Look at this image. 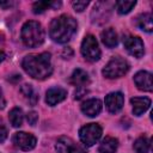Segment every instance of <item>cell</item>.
<instances>
[{"label":"cell","instance_id":"6da1fadb","mask_svg":"<svg viewBox=\"0 0 153 153\" xmlns=\"http://www.w3.org/2000/svg\"><path fill=\"white\" fill-rule=\"evenodd\" d=\"M22 67L30 76L43 80L48 78L53 72V67L50 63V54H30L23 59Z\"/></svg>","mask_w":153,"mask_h":153},{"label":"cell","instance_id":"7a4b0ae2","mask_svg":"<svg viewBox=\"0 0 153 153\" xmlns=\"http://www.w3.org/2000/svg\"><path fill=\"white\" fill-rule=\"evenodd\" d=\"M76 27H78V24L74 18L67 14H62L53 19V22L50 23L49 35L53 41L57 43H66L75 33Z\"/></svg>","mask_w":153,"mask_h":153},{"label":"cell","instance_id":"3957f363","mask_svg":"<svg viewBox=\"0 0 153 153\" xmlns=\"http://www.w3.org/2000/svg\"><path fill=\"white\" fill-rule=\"evenodd\" d=\"M22 41L30 48L41 45L44 41V31L41 24L33 20L26 22L22 27Z\"/></svg>","mask_w":153,"mask_h":153},{"label":"cell","instance_id":"277c9868","mask_svg":"<svg viewBox=\"0 0 153 153\" xmlns=\"http://www.w3.org/2000/svg\"><path fill=\"white\" fill-rule=\"evenodd\" d=\"M128 69H129V65L124 59L112 57L103 68V75L109 79L121 78L128 72Z\"/></svg>","mask_w":153,"mask_h":153},{"label":"cell","instance_id":"5b68a950","mask_svg":"<svg viewBox=\"0 0 153 153\" xmlns=\"http://www.w3.org/2000/svg\"><path fill=\"white\" fill-rule=\"evenodd\" d=\"M81 54L82 56L91 62H96L100 57V49L98 47V42L94 36L87 35L85 36L81 43Z\"/></svg>","mask_w":153,"mask_h":153},{"label":"cell","instance_id":"8992f818","mask_svg":"<svg viewBox=\"0 0 153 153\" xmlns=\"http://www.w3.org/2000/svg\"><path fill=\"white\" fill-rule=\"evenodd\" d=\"M79 136L85 146H93L102 136V128L97 123L86 124L79 130Z\"/></svg>","mask_w":153,"mask_h":153},{"label":"cell","instance_id":"52a82bcc","mask_svg":"<svg viewBox=\"0 0 153 153\" xmlns=\"http://www.w3.org/2000/svg\"><path fill=\"white\" fill-rule=\"evenodd\" d=\"M123 45L126 48V50L133 55L134 57H141L145 53V48H143V42L135 36H126L123 38Z\"/></svg>","mask_w":153,"mask_h":153},{"label":"cell","instance_id":"ba28073f","mask_svg":"<svg viewBox=\"0 0 153 153\" xmlns=\"http://www.w3.org/2000/svg\"><path fill=\"white\" fill-rule=\"evenodd\" d=\"M12 141L22 151H30V149H32L36 146V142H37L36 137L32 134L24 133V131L16 133L13 135V137H12Z\"/></svg>","mask_w":153,"mask_h":153},{"label":"cell","instance_id":"9c48e42d","mask_svg":"<svg viewBox=\"0 0 153 153\" xmlns=\"http://www.w3.org/2000/svg\"><path fill=\"white\" fill-rule=\"evenodd\" d=\"M123 102H124V98H123V94L121 92H112L105 97L106 109L111 114L118 112L123 106Z\"/></svg>","mask_w":153,"mask_h":153},{"label":"cell","instance_id":"30bf717a","mask_svg":"<svg viewBox=\"0 0 153 153\" xmlns=\"http://www.w3.org/2000/svg\"><path fill=\"white\" fill-rule=\"evenodd\" d=\"M134 82L137 86L139 90L151 92L153 90V84H152V74L146 72V71H140L134 75Z\"/></svg>","mask_w":153,"mask_h":153},{"label":"cell","instance_id":"8fae6325","mask_svg":"<svg viewBox=\"0 0 153 153\" xmlns=\"http://www.w3.org/2000/svg\"><path fill=\"white\" fill-rule=\"evenodd\" d=\"M67 97V91L62 87H51L47 91V97H45V102L54 106L59 103H61L65 98Z\"/></svg>","mask_w":153,"mask_h":153},{"label":"cell","instance_id":"7c38bea8","mask_svg":"<svg viewBox=\"0 0 153 153\" xmlns=\"http://www.w3.org/2000/svg\"><path fill=\"white\" fill-rule=\"evenodd\" d=\"M130 103L133 105V114L135 116L142 115L151 106V99L147 97H134L130 99Z\"/></svg>","mask_w":153,"mask_h":153},{"label":"cell","instance_id":"4fadbf2b","mask_svg":"<svg viewBox=\"0 0 153 153\" xmlns=\"http://www.w3.org/2000/svg\"><path fill=\"white\" fill-rule=\"evenodd\" d=\"M81 111L90 117L97 116L102 111V102L99 99H88L82 103L81 105Z\"/></svg>","mask_w":153,"mask_h":153},{"label":"cell","instance_id":"5bb4252c","mask_svg":"<svg viewBox=\"0 0 153 153\" xmlns=\"http://www.w3.org/2000/svg\"><path fill=\"white\" fill-rule=\"evenodd\" d=\"M71 82L78 87H84L90 82V78L85 71L78 68L73 72V74L71 76Z\"/></svg>","mask_w":153,"mask_h":153},{"label":"cell","instance_id":"9a60e30c","mask_svg":"<svg viewBox=\"0 0 153 153\" xmlns=\"http://www.w3.org/2000/svg\"><path fill=\"white\" fill-rule=\"evenodd\" d=\"M118 147V141L115 137L106 136L99 145L98 152L99 153H115Z\"/></svg>","mask_w":153,"mask_h":153},{"label":"cell","instance_id":"2e32d148","mask_svg":"<svg viewBox=\"0 0 153 153\" xmlns=\"http://www.w3.org/2000/svg\"><path fill=\"white\" fill-rule=\"evenodd\" d=\"M136 25L146 31V32H152L153 30V18H152V14L151 13H143L141 16H139L136 18Z\"/></svg>","mask_w":153,"mask_h":153},{"label":"cell","instance_id":"e0dca14e","mask_svg":"<svg viewBox=\"0 0 153 153\" xmlns=\"http://www.w3.org/2000/svg\"><path fill=\"white\" fill-rule=\"evenodd\" d=\"M102 41L108 48H114L117 45V33L112 27L105 29L102 32Z\"/></svg>","mask_w":153,"mask_h":153},{"label":"cell","instance_id":"ac0fdd59","mask_svg":"<svg viewBox=\"0 0 153 153\" xmlns=\"http://www.w3.org/2000/svg\"><path fill=\"white\" fill-rule=\"evenodd\" d=\"M20 92L24 96V98L31 104V105H35L38 100V94L36 93V91L33 90V87L31 85H23L22 88H20Z\"/></svg>","mask_w":153,"mask_h":153},{"label":"cell","instance_id":"d6986e66","mask_svg":"<svg viewBox=\"0 0 153 153\" xmlns=\"http://www.w3.org/2000/svg\"><path fill=\"white\" fill-rule=\"evenodd\" d=\"M61 2L60 1H37L33 4L32 10L35 13H43L45 10H48L49 7H60Z\"/></svg>","mask_w":153,"mask_h":153},{"label":"cell","instance_id":"ffe728a7","mask_svg":"<svg viewBox=\"0 0 153 153\" xmlns=\"http://www.w3.org/2000/svg\"><path fill=\"white\" fill-rule=\"evenodd\" d=\"M8 120L13 127H20L23 124V120H24V115H23L22 109L13 108L8 114Z\"/></svg>","mask_w":153,"mask_h":153},{"label":"cell","instance_id":"44dd1931","mask_svg":"<svg viewBox=\"0 0 153 153\" xmlns=\"http://www.w3.org/2000/svg\"><path fill=\"white\" fill-rule=\"evenodd\" d=\"M149 145H151L149 139L147 136H141L134 142L133 147L136 153H147L149 149Z\"/></svg>","mask_w":153,"mask_h":153},{"label":"cell","instance_id":"7402d4cb","mask_svg":"<svg viewBox=\"0 0 153 153\" xmlns=\"http://www.w3.org/2000/svg\"><path fill=\"white\" fill-rule=\"evenodd\" d=\"M135 5H136V1H126V0L117 1L115 4L116 10H117V12L120 14H127V13H129Z\"/></svg>","mask_w":153,"mask_h":153},{"label":"cell","instance_id":"603a6c76","mask_svg":"<svg viewBox=\"0 0 153 153\" xmlns=\"http://www.w3.org/2000/svg\"><path fill=\"white\" fill-rule=\"evenodd\" d=\"M72 142H73V141H72L69 137L61 136V137L57 140L56 145H55V149H56L59 153H66V152L68 151L69 146L72 145Z\"/></svg>","mask_w":153,"mask_h":153},{"label":"cell","instance_id":"cb8c5ba5","mask_svg":"<svg viewBox=\"0 0 153 153\" xmlns=\"http://www.w3.org/2000/svg\"><path fill=\"white\" fill-rule=\"evenodd\" d=\"M67 153H87V152H86V149H85L84 146H81V145H79V143L72 142V145L69 146Z\"/></svg>","mask_w":153,"mask_h":153},{"label":"cell","instance_id":"d4e9b609","mask_svg":"<svg viewBox=\"0 0 153 153\" xmlns=\"http://www.w3.org/2000/svg\"><path fill=\"white\" fill-rule=\"evenodd\" d=\"M72 5L76 12H82L86 8V6L88 5V1H73Z\"/></svg>","mask_w":153,"mask_h":153},{"label":"cell","instance_id":"484cf974","mask_svg":"<svg viewBox=\"0 0 153 153\" xmlns=\"http://www.w3.org/2000/svg\"><path fill=\"white\" fill-rule=\"evenodd\" d=\"M26 120H27L29 124L35 126V124H36V122H37V120H38V115H37L35 111H30V112L26 115Z\"/></svg>","mask_w":153,"mask_h":153},{"label":"cell","instance_id":"4316f807","mask_svg":"<svg viewBox=\"0 0 153 153\" xmlns=\"http://www.w3.org/2000/svg\"><path fill=\"white\" fill-rule=\"evenodd\" d=\"M6 137H7V129L2 123H0V142H4Z\"/></svg>","mask_w":153,"mask_h":153},{"label":"cell","instance_id":"83f0119b","mask_svg":"<svg viewBox=\"0 0 153 153\" xmlns=\"http://www.w3.org/2000/svg\"><path fill=\"white\" fill-rule=\"evenodd\" d=\"M86 93H87V90H85V88H82V87H79V88L75 91V98H76V99H80V98L84 97Z\"/></svg>","mask_w":153,"mask_h":153},{"label":"cell","instance_id":"f1b7e54d","mask_svg":"<svg viewBox=\"0 0 153 153\" xmlns=\"http://www.w3.org/2000/svg\"><path fill=\"white\" fill-rule=\"evenodd\" d=\"M5 105H6V100H5L4 96H2V91L0 90V109H4Z\"/></svg>","mask_w":153,"mask_h":153},{"label":"cell","instance_id":"f546056e","mask_svg":"<svg viewBox=\"0 0 153 153\" xmlns=\"http://www.w3.org/2000/svg\"><path fill=\"white\" fill-rule=\"evenodd\" d=\"M0 6H1L2 8H7V7H11V6H13V2H12V1H7V2L0 1Z\"/></svg>","mask_w":153,"mask_h":153},{"label":"cell","instance_id":"4dcf8cb0","mask_svg":"<svg viewBox=\"0 0 153 153\" xmlns=\"http://www.w3.org/2000/svg\"><path fill=\"white\" fill-rule=\"evenodd\" d=\"M4 59H5V53H4L2 50H0V62H1Z\"/></svg>","mask_w":153,"mask_h":153}]
</instances>
